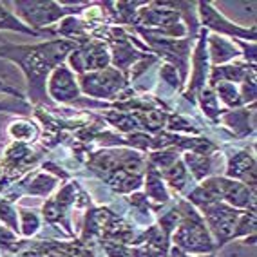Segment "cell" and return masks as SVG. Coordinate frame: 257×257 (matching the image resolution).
<instances>
[{
  "label": "cell",
  "mask_w": 257,
  "mask_h": 257,
  "mask_svg": "<svg viewBox=\"0 0 257 257\" xmlns=\"http://www.w3.org/2000/svg\"><path fill=\"white\" fill-rule=\"evenodd\" d=\"M76 44L64 38H51L35 46H15L0 44V58L11 60L20 65L29 85V98L38 107L49 103L47 80L49 74L67 60L76 49Z\"/></svg>",
  "instance_id": "1"
},
{
  "label": "cell",
  "mask_w": 257,
  "mask_h": 257,
  "mask_svg": "<svg viewBox=\"0 0 257 257\" xmlns=\"http://www.w3.org/2000/svg\"><path fill=\"white\" fill-rule=\"evenodd\" d=\"M176 207L179 212V221L170 235L174 241V246L185 253H199V255L216 252L217 246L212 241L201 214L185 199H179Z\"/></svg>",
  "instance_id": "2"
},
{
  "label": "cell",
  "mask_w": 257,
  "mask_h": 257,
  "mask_svg": "<svg viewBox=\"0 0 257 257\" xmlns=\"http://www.w3.org/2000/svg\"><path fill=\"white\" fill-rule=\"evenodd\" d=\"M11 6L15 8V13L19 15L22 22L31 28L33 31H37L38 35L47 33L51 37H55V33L49 26H53L55 22H60L65 17H74L83 11L85 6H60L56 2H11Z\"/></svg>",
  "instance_id": "3"
},
{
  "label": "cell",
  "mask_w": 257,
  "mask_h": 257,
  "mask_svg": "<svg viewBox=\"0 0 257 257\" xmlns=\"http://www.w3.org/2000/svg\"><path fill=\"white\" fill-rule=\"evenodd\" d=\"M76 80H78L82 92H85L87 96L103 98V100L119 98L121 92L125 89H128V80L118 69H112V67H107L103 71H94V73L80 74Z\"/></svg>",
  "instance_id": "4"
},
{
  "label": "cell",
  "mask_w": 257,
  "mask_h": 257,
  "mask_svg": "<svg viewBox=\"0 0 257 257\" xmlns=\"http://www.w3.org/2000/svg\"><path fill=\"white\" fill-rule=\"evenodd\" d=\"M203 219L208 225L210 232L216 235L217 239V248L226 244L228 241H234V232L235 226L239 223V217L243 214V210L230 207L226 203H212L208 207H203Z\"/></svg>",
  "instance_id": "5"
},
{
  "label": "cell",
  "mask_w": 257,
  "mask_h": 257,
  "mask_svg": "<svg viewBox=\"0 0 257 257\" xmlns=\"http://www.w3.org/2000/svg\"><path fill=\"white\" fill-rule=\"evenodd\" d=\"M80 85L76 74L65 64L58 65L47 80V96H51L56 103H80L83 100L80 94Z\"/></svg>",
  "instance_id": "6"
},
{
  "label": "cell",
  "mask_w": 257,
  "mask_h": 257,
  "mask_svg": "<svg viewBox=\"0 0 257 257\" xmlns=\"http://www.w3.org/2000/svg\"><path fill=\"white\" fill-rule=\"evenodd\" d=\"M198 13H199V19H201L203 24V29H212V31H216L217 35H226V37H232L235 40L239 38H244V40H250V42H255V29H244V28H239L235 24H232L230 20H226L219 11L210 4V2H199L198 4Z\"/></svg>",
  "instance_id": "7"
},
{
  "label": "cell",
  "mask_w": 257,
  "mask_h": 257,
  "mask_svg": "<svg viewBox=\"0 0 257 257\" xmlns=\"http://www.w3.org/2000/svg\"><path fill=\"white\" fill-rule=\"evenodd\" d=\"M207 37L208 31L207 29H201L199 31L198 44H196V49H194L192 55V78H190V85H188V91L185 92V96L194 103V96H198L203 89L207 87L208 82V71H210V60H208V51H207Z\"/></svg>",
  "instance_id": "8"
},
{
  "label": "cell",
  "mask_w": 257,
  "mask_h": 257,
  "mask_svg": "<svg viewBox=\"0 0 257 257\" xmlns=\"http://www.w3.org/2000/svg\"><path fill=\"white\" fill-rule=\"evenodd\" d=\"M225 174L228 179L246 185L248 188L255 190V158L252 152L239 151L230 158L226 163Z\"/></svg>",
  "instance_id": "9"
},
{
  "label": "cell",
  "mask_w": 257,
  "mask_h": 257,
  "mask_svg": "<svg viewBox=\"0 0 257 257\" xmlns=\"http://www.w3.org/2000/svg\"><path fill=\"white\" fill-rule=\"evenodd\" d=\"M221 121L228 125L237 138H246L248 134H252L255 131V107L248 109H237V110H225L219 116Z\"/></svg>",
  "instance_id": "10"
},
{
  "label": "cell",
  "mask_w": 257,
  "mask_h": 257,
  "mask_svg": "<svg viewBox=\"0 0 257 257\" xmlns=\"http://www.w3.org/2000/svg\"><path fill=\"white\" fill-rule=\"evenodd\" d=\"M217 158H221V154H217V152H214V154H196V152L187 151L183 154V163L187 170L192 172L194 179L203 181L214 172Z\"/></svg>",
  "instance_id": "11"
},
{
  "label": "cell",
  "mask_w": 257,
  "mask_h": 257,
  "mask_svg": "<svg viewBox=\"0 0 257 257\" xmlns=\"http://www.w3.org/2000/svg\"><path fill=\"white\" fill-rule=\"evenodd\" d=\"M207 51H208V60L214 64V67L239 56V49L234 44H230L226 38L219 37V35H210V33H208L207 37Z\"/></svg>",
  "instance_id": "12"
},
{
  "label": "cell",
  "mask_w": 257,
  "mask_h": 257,
  "mask_svg": "<svg viewBox=\"0 0 257 257\" xmlns=\"http://www.w3.org/2000/svg\"><path fill=\"white\" fill-rule=\"evenodd\" d=\"M145 174H147L145 176V196H147V199L156 201V207H161V205L169 203L170 194L165 187V181L161 179L160 172H158V170L154 169L149 161H147Z\"/></svg>",
  "instance_id": "13"
},
{
  "label": "cell",
  "mask_w": 257,
  "mask_h": 257,
  "mask_svg": "<svg viewBox=\"0 0 257 257\" xmlns=\"http://www.w3.org/2000/svg\"><path fill=\"white\" fill-rule=\"evenodd\" d=\"M160 176L165 183H169L170 187L174 188L176 192H183L185 188H187L188 181H190L188 170H187V167H185V163H183L181 158H179L176 163H172L170 167L160 170Z\"/></svg>",
  "instance_id": "14"
},
{
  "label": "cell",
  "mask_w": 257,
  "mask_h": 257,
  "mask_svg": "<svg viewBox=\"0 0 257 257\" xmlns=\"http://www.w3.org/2000/svg\"><path fill=\"white\" fill-rule=\"evenodd\" d=\"M8 133L13 140L20 143H29L35 142L38 138V127L33 121H26V119H19V121H13L8 128Z\"/></svg>",
  "instance_id": "15"
},
{
  "label": "cell",
  "mask_w": 257,
  "mask_h": 257,
  "mask_svg": "<svg viewBox=\"0 0 257 257\" xmlns=\"http://www.w3.org/2000/svg\"><path fill=\"white\" fill-rule=\"evenodd\" d=\"M0 29H10V31H19L24 35H31V37H40L37 31H33L22 20L17 19L10 10H6V4H0Z\"/></svg>",
  "instance_id": "16"
},
{
  "label": "cell",
  "mask_w": 257,
  "mask_h": 257,
  "mask_svg": "<svg viewBox=\"0 0 257 257\" xmlns=\"http://www.w3.org/2000/svg\"><path fill=\"white\" fill-rule=\"evenodd\" d=\"M198 101L201 105V110L205 112V116H208L210 119H219L221 116V109H219V101L212 87H205L201 92L198 94Z\"/></svg>",
  "instance_id": "17"
},
{
  "label": "cell",
  "mask_w": 257,
  "mask_h": 257,
  "mask_svg": "<svg viewBox=\"0 0 257 257\" xmlns=\"http://www.w3.org/2000/svg\"><path fill=\"white\" fill-rule=\"evenodd\" d=\"M214 92L216 96L221 98V101L225 103L226 107H241V96H239V89L235 83L230 82H219L217 85H214Z\"/></svg>",
  "instance_id": "18"
},
{
  "label": "cell",
  "mask_w": 257,
  "mask_h": 257,
  "mask_svg": "<svg viewBox=\"0 0 257 257\" xmlns=\"http://www.w3.org/2000/svg\"><path fill=\"white\" fill-rule=\"evenodd\" d=\"M20 217H22V223L19 226H22V235L24 237H33L37 234L38 228H40V217L35 210H24L20 208Z\"/></svg>",
  "instance_id": "19"
},
{
  "label": "cell",
  "mask_w": 257,
  "mask_h": 257,
  "mask_svg": "<svg viewBox=\"0 0 257 257\" xmlns=\"http://www.w3.org/2000/svg\"><path fill=\"white\" fill-rule=\"evenodd\" d=\"M0 246L8 248L11 252H20V248L26 246V241H20L17 237L15 232H11L10 228H6V226H0Z\"/></svg>",
  "instance_id": "20"
},
{
  "label": "cell",
  "mask_w": 257,
  "mask_h": 257,
  "mask_svg": "<svg viewBox=\"0 0 257 257\" xmlns=\"http://www.w3.org/2000/svg\"><path fill=\"white\" fill-rule=\"evenodd\" d=\"M160 76H161V80L169 83L170 89H174V91L181 89V85H183L181 78L178 76V69H176V67H172L170 64H165L163 67H161V69H160Z\"/></svg>",
  "instance_id": "21"
},
{
  "label": "cell",
  "mask_w": 257,
  "mask_h": 257,
  "mask_svg": "<svg viewBox=\"0 0 257 257\" xmlns=\"http://www.w3.org/2000/svg\"><path fill=\"white\" fill-rule=\"evenodd\" d=\"M0 92H4V94H11V96L19 98V100H22V98H24V94L19 91V89L11 87V85H8V83H4V82H2V80H0Z\"/></svg>",
  "instance_id": "22"
}]
</instances>
